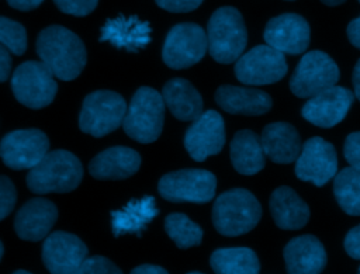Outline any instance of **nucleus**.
<instances>
[{
    "mask_svg": "<svg viewBox=\"0 0 360 274\" xmlns=\"http://www.w3.org/2000/svg\"><path fill=\"white\" fill-rule=\"evenodd\" d=\"M87 253L82 239L62 230L48 235L42 244V261L51 274H79Z\"/></svg>",
    "mask_w": 360,
    "mask_h": 274,
    "instance_id": "nucleus-14",
    "label": "nucleus"
},
{
    "mask_svg": "<svg viewBox=\"0 0 360 274\" xmlns=\"http://www.w3.org/2000/svg\"><path fill=\"white\" fill-rule=\"evenodd\" d=\"M357 274H360V267H359V271H357Z\"/></svg>",
    "mask_w": 360,
    "mask_h": 274,
    "instance_id": "nucleus-47",
    "label": "nucleus"
},
{
    "mask_svg": "<svg viewBox=\"0 0 360 274\" xmlns=\"http://www.w3.org/2000/svg\"><path fill=\"white\" fill-rule=\"evenodd\" d=\"M187 274H204V273H200V271H191V273H187Z\"/></svg>",
    "mask_w": 360,
    "mask_h": 274,
    "instance_id": "nucleus-46",
    "label": "nucleus"
},
{
    "mask_svg": "<svg viewBox=\"0 0 360 274\" xmlns=\"http://www.w3.org/2000/svg\"><path fill=\"white\" fill-rule=\"evenodd\" d=\"M215 274H259L260 261L249 247H224L212 252L210 257Z\"/></svg>",
    "mask_w": 360,
    "mask_h": 274,
    "instance_id": "nucleus-28",
    "label": "nucleus"
},
{
    "mask_svg": "<svg viewBox=\"0 0 360 274\" xmlns=\"http://www.w3.org/2000/svg\"><path fill=\"white\" fill-rule=\"evenodd\" d=\"M79 274H122V271L107 257L93 256L84 260Z\"/></svg>",
    "mask_w": 360,
    "mask_h": 274,
    "instance_id": "nucleus-32",
    "label": "nucleus"
},
{
    "mask_svg": "<svg viewBox=\"0 0 360 274\" xmlns=\"http://www.w3.org/2000/svg\"><path fill=\"white\" fill-rule=\"evenodd\" d=\"M323 4L329 6V7H335V6H339V4H343L346 0H321Z\"/></svg>",
    "mask_w": 360,
    "mask_h": 274,
    "instance_id": "nucleus-43",
    "label": "nucleus"
},
{
    "mask_svg": "<svg viewBox=\"0 0 360 274\" xmlns=\"http://www.w3.org/2000/svg\"><path fill=\"white\" fill-rule=\"evenodd\" d=\"M48 136L35 128L15 129L0 141V157L13 170H31L49 152Z\"/></svg>",
    "mask_w": 360,
    "mask_h": 274,
    "instance_id": "nucleus-12",
    "label": "nucleus"
},
{
    "mask_svg": "<svg viewBox=\"0 0 360 274\" xmlns=\"http://www.w3.org/2000/svg\"><path fill=\"white\" fill-rule=\"evenodd\" d=\"M13 274H32V273H28V271H25V270H17V271H14Z\"/></svg>",
    "mask_w": 360,
    "mask_h": 274,
    "instance_id": "nucleus-44",
    "label": "nucleus"
},
{
    "mask_svg": "<svg viewBox=\"0 0 360 274\" xmlns=\"http://www.w3.org/2000/svg\"><path fill=\"white\" fill-rule=\"evenodd\" d=\"M152 28L148 21L136 15H117L104 22L100 30V42H110L118 49L138 52L146 48L152 39Z\"/></svg>",
    "mask_w": 360,
    "mask_h": 274,
    "instance_id": "nucleus-18",
    "label": "nucleus"
},
{
    "mask_svg": "<svg viewBox=\"0 0 360 274\" xmlns=\"http://www.w3.org/2000/svg\"><path fill=\"white\" fill-rule=\"evenodd\" d=\"M156 4L172 13H188L201 6L204 0H155Z\"/></svg>",
    "mask_w": 360,
    "mask_h": 274,
    "instance_id": "nucleus-36",
    "label": "nucleus"
},
{
    "mask_svg": "<svg viewBox=\"0 0 360 274\" xmlns=\"http://www.w3.org/2000/svg\"><path fill=\"white\" fill-rule=\"evenodd\" d=\"M343 155L349 166L360 170V131L352 132L346 136L343 145Z\"/></svg>",
    "mask_w": 360,
    "mask_h": 274,
    "instance_id": "nucleus-35",
    "label": "nucleus"
},
{
    "mask_svg": "<svg viewBox=\"0 0 360 274\" xmlns=\"http://www.w3.org/2000/svg\"><path fill=\"white\" fill-rule=\"evenodd\" d=\"M262 218V205L245 188H232L219 194L212 205V223L224 236H240L250 232Z\"/></svg>",
    "mask_w": 360,
    "mask_h": 274,
    "instance_id": "nucleus-3",
    "label": "nucleus"
},
{
    "mask_svg": "<svg viewBox=\"0 0 360 274\" xmlns=\"http://www.w3.org/2000/svg\"><path fill=\"white\" fill-rule=\"evenodd\" d=\"M141 167V156L128 146H112L96 155L89 163V173L97 180H125Z\"/></svg>",
    "mask_w": 360,
    "mask_h": 274,
    "instance_id": "nucleus-21",
    "label": "nucleus"
},
{
    "mask_svg": "<svg viewBox=\"0 0 360 274\" xmlns=\"http://www.w3.org/2000/svg\"><path fill=\"white\" fill-rule=\"evenodd\" d=\"M35 48L41 62L59 80L76 79L86 66L87 53L83 41L62 25L44 28L37 38Z\"/></svg>",
    "mask_w": 360,
    "mask_h": 274,
    "instance_id": "nucleus-1",
    "label": "nucleus"
},
{
    "mask_svg": "<svg viewBox=\"0 0 360 274\" xmlns=\"http://www.w3.org/2000/svg\"><path fill=\"white\" fill-rule=\"evenodd\" d=\"M158 190L170 202L205 204L215 195L217 177L204 169H183L165 174Z\"/></svg>",
    "mask_w": 360,
    "mask_h": 274,
    "instance_id": "nucleus-9",
    "label": "nucleus"
},
{
    "mask_svg": "<svg viewBox=\"0 0 360 274\" xmlns=\"http://www.w3.org/2000/svg\"><path fill=\"white\" fill-rule=\"evenodd\" d=\"M340 77L336 62L322 51H309L300 59L290 79V90L300 98H309L332 86Z\"/></svg>",
    "mask_w": 360,
    "mask_h": 274,
    "instance_id": "nucleus-8",
    "label": "nucleus"
},
{
    "mask_svg": "<svg viewBox=\"0 0 360 274\" xmlns=\"http://www.w3.org/2000/svg\"><path fill=\"white\" fill-rule=\"evenodd\" d=\"M354 94L342 86H332L307 100L301 114L304 119L319 128H332L347 115Z\"/></svg>",
    "mask_w": 360,
    "mask_h": 274,
    "instance_id": "nucleus-17",
    "label": "nucleus"
},
{
    "mask_svg": "<svg viewBox=\"0 0 360 274\" xmlns=\"http://www.w3.org/2000/svg\"><path fill=\"white\" fill-rule=\"evenodd\" d=\"M333 194L347 215L360 216V170L349 166L336 173Z\"/></svg>",
    "mask_w": 360,
    "mask_h": 274,
    "instance_id": "nucleus-29",
    "label": "nucleus"
},
{
    "mask_svg": "<svg viewBox=\"0 0 360 274\" xmlns=\"http://www.w3.org/2000/svg\"><path fill=\"white\" fill-rule=\"evenodd\" d=\"M129 274H169L163 267L153 264H142L135 267Z\"/></svg>",
    "mask_w": 360,
    "mask_h": 274,
    "instance_id": "nucleus-41",
    "label": "nucleus"
},
{
    "mask_svg": "<svg viewBox=\"0 0 360 274\" xmlns=\"http://www.w3.org/2000/svg\"><path fill=\"white\" fill-rule=\"evenodd\" d=\"M3 253H4V247H3V243H1V240H0V260H1V257H3Z\"/></svg>",
    "mask_w": 360,
    "mask_h": 274,
    "instance_id": "nucleus-45",
    "label": "nucleus"
},
{
    "mask_svg": "<svg viewBox=\"0 0 360 274\" xmlns=\"http://www.w3.org/2000/svg\"><path fill=\"white\" fill-rule=\"evenodd\" d=\"M17 201V191L13 181L6 177L0 176V221L11 214Z\"/></svg>",
    "mask_w": 360,
    "mask_h": 274,
    "instance_id": "nucleus-33",
    "label": "nucleus"
},
{
    "mask_svg": "<svg viewBox=\"0 0 360 274\" xmlns=\"http://www.w3.org/2000/svg\"><path fill=\"white\" fill-rule=\"evenodd\" d=\"M208 52L218 63L236 62L248 44V30L239 10L231 6L215 10L207 27Z\"/></svg>",
    "mask_w": 360,
    "mask_h": 274,
    "instance_id": "nucleus-4",
    "label": "nucleus"
},
{
    "mask_svg": "<svg viewBox=\"0 0 360 274\" xmlns=\"http://www.w3.org/2000/svg\"><path fill=\"white\" fill-rule=\"evenodd\" d=\"M0 44L14 55H22L27 49L25 28L7 17L0 15Z\"/></svg>",
    "mask_w": 360,
    "mask_h": 274,
    "instance_id": "nucleus-31",
    "label": "nucleus"
},
{
    "mask_svg": "<svg viewBox=\"0 0 360 274\" xmlns=\"http://www.w3.org/2000/svg\"><path fill=\"white\" fill-rule=\"evenodd\" d=\"M266 157L277 164H290L297 160L302 142L298 131L288 122L267 124L260 135Z\"/></svg>",
    "mask_w": 360,
    "mask_h": 274,
    "instance_id": "nucleus-23",
    "label": "nucleus"
},
{
    "mask_svg": "<svg viewBox=\"0 0 360 274\" xmlns=\"http://www.w3.org/2000/svg\"><path fill=\"white\" fill-rule=\"evenodd\" d=\"M207 51L208 38L204 28L194 22H181L167 32L162 59L172 69H187L198 63Z\"/></svg>",
    "mask_w": 360,
    "mask_h": 274,
    "instance_id": "nucleus-10",
    "label": "nucleus"
},
{
    "mask_svg": "<svg viewBox=\"0 0 360 274\" xmlns=\"http://www.w3.org/2000/svg\"><path fill=\"white\" fill-rule=\"evenodd\" d=\"M269 208L274 223L284 230H298L309 221L307 202L287 185L277 187L271 193Z\"/></svg>",
    "mask_w": 360,
    "mask_h": 274,
    "instance_id": "nucleus-24",
    "label": "nucleus"
},
{
    "mask_svg": "<svg viewBox=\"0 0 360 274\" xmlns=\"http://www.w3.org/2000/svg\"><path fill=\"white\" fill-rule=\"evenodd\" d=\"M11 52L0 44V83L6 81L11 73Z\"/></svg>",
    "mask_w": 360,
    "mask_h": 274,
    "instance_id": "nucleus-38",
    "label": "nucleus"
},
{
    "mask_svg": "<svg viewBox=\"0 0 360 274\" xmlns=\"http://www.w3.org/2000/svg\"><path fill=\"white\" fill-rule=\"evenodd\" d=\"M343 246L352 259L360 260V223L346 233Z\"/></svg>",
    "mask_w": 360,
    "mask_h": 274,
    "instance_id": "nucleus-37",
    "label": "nucleus"
},
{
    "mask_svg": "<svg viewBox=\"0 0 360 274\" xmlns=\"http://www.w3.org/2000/svg\"><path fill=\"white\" fill-rule=\"evenodd\" d=\"M346 34H347L349 42H350L354 48L360 49V15L356 17V18H353V20L349 22V25H347V28H346Z\"/></svg>",
    "mask_w": 360,
    "mask_h": 274,
    "instance_id": "nucleus-39",
    "label": "nucleus"
},
{
    "mask_svg": "<svg viewBox=\"0 0 360 274\" xmlns=\"http://www.w3.org/2000/svg\"><path fill=\"white\" fill-rule=\"evenodd\" d=\"M266 44L284 55H300L307 51L311 42L308 21L295 13H284L270 18L264 27Z\"/></svg>",
    "mask_w": 360,
    "mask_h": 274,
    "instance_id": "nucleus-15",
    "label": "nucleus"
},
{
    "mask_svg": "<svg viewBox=\"0 0 360 274\" xmlns=\"http://www.w3.org/2000/svg\"><path fill=\"white\" fill-rule=\"evenodd\" d=\"M229 156L233 169L243 176L257 174L266 164V153L260 138L250 129H240L233 135Z\"/></svg>",
    "mask_w": 360,
    "mask_h": 274,
    "instance_id": "nucleus-27",
    "label": "nucleus"
},
{
    "mask_svg": "<svg viewBox=\"0 0 360 274\" xmlns=\"http://www.w3.org/2000/svg\"><path fill=\"white\" fill-rule=\"evenodd\" d=\"M58 219L55 204L46 198L27 201L15 214L14 230L22 240L38 242L45 239Z\"/></svg>",
    "mask_w": 360,
    "mask_h": 274,
    "instance_id": "nucleus-19",
    "label": "nucleus"
},
{
    "mask_svg": "<svg viewBox=\"0 0 360 274\" xmlns=\"http://www.w3.org/2000/svg\"><path fill=\"white\" fill-rule=\"evenodd\" d=\"M11 90L22 105L39 110L49 105L58 91L53 73L39 60H28L17 66L11 74Z\"/></svg>",
    "mask_w": 360,
    "mask_h": 274,
    "instance_id": "nucleus-7",
    "label": "nucleus"
},
{
    "mask_svg": "<svg viewBox=\"0 0 360 274\" xmlns=\"http://www.w3.org/2000/svg\"><path fill=\"white\" fill-rule=\"evenodd\" d=\"M44 0H7V3L15 8V10H21V11H30L37 8Z\"/></svg>",
    "mask_w": 360,
    "mask_h": 274,
    "instance_id": "nucleus-40",
    "label": "nucleus"
},
{
    "mask_svg": "<svg viewBox=\"0 0 360 274\" xmlns=\"http://www.w3.org/2000/svg\"><path fill=\"white\" fill-rule=\"evenodd\" d=\"M159 214L155 197L146 195L139 200H131L121 209L111 212V229L114 236L136 235L141 236L148 223Z\"/></svg>",
    "mask_w": 360,
    "mask_h": 274,
    "instance_id": "nucleus-25",
    "label": "nucleus"
},
{
    "mask_svg": "<svg viewBox=\"0 0 360 274\" xmlns=\"http://www.w3.org/2000/svg\"><path fill=\"white\" fill-rule=\"evenodd\" d=\"M285 1H294V0H285Z\"/></svg>",
    "mask_w": 360,
    "mask_h": 274,
    "instance_id": "nucleus-48",
    "label": "nucleus"
},
{
    "mask_svg": "<svg viewBox=\"0 0 360 274\" xmlns=\"http://www.w3.org/2000/svg\"><path fill=\"white\" fill-rule=\"evenodd\" d=\"M83 166L69 150L48 152L27 174V187L35 194L69 193L82 181Z\"/></svg>",
    "mask_w": 360,
    "mask_h": 274,
    "instance_id": "nucleus-2",
    "label": "nucleus"
},
{
    "mask_svg": "<svg viewBox=\"0 0 360 274\" xmlns=\"http://www.w3.org/2000/svg\"><path fill=\"white\" fill-rule=\"evenodd\" d=\"M165 230L179 249L198 246L202 240V229L187 215L180 212H173L166 216Z\"/></svg>",
    "mask_w": 360,
    "mask_h": 274,
    "instance_id": "nucleus-30",
    "label": "nucleus"
},
{
    "mask_svg": "<svg viewBox=\"0 0 360 274\" xmlns=\"http://www.w3.org/2000/svg\"><path fill=\"white\" fill-rule=\"evenodd\" d=\"M165 105L162 93L152 87H139L127 108L122 122L125 133L139 143L155 142L163 129Z\"/></svg>",
    "mask_w": 360,
    "mask_h": 274,
    "instance_id": "nucleus-5",
    "label": "nucleus"
},
{
    "mask_svg": "<svg viewBox=\"0 0 360 274\" xmlns=\"http://www.w3.org/2000/svg\"><path fill=\"white\" fill-rule=\"evenodd\" d=\"M124 97L111 90H97L83 100L79 126L82 132L103 138L122 125L127 114Z\"/></svg>",
    "mask_w": 360,
    "mask_h": 274,
    "instance_id": "nucleus-6",
    "label": "nucleus"
},
{
    "mask_svg": "<svg viewBox=\"0 0 360 274\" xmlns=\"http://www.w3.org/2000/svg\"><path fill=\"white\" fill-rule=\"evenodd\" d=\"M288 274H321L326 266V250L314 235L292 237L283 250Z\"/></svg>",
    "mask_w": 360,
    "mask_h": 274,
    "instance_id": "nucleus-20",
    "label": "nucleus"
},
{
    "mask_svg": "<svg viewBox=\"0 0 360 274\" xmlns=\"http://www.w3.org/2000/svg\"><path fill=\"white\" fill-rule=\"evenodd\" d=\"M217 104L229 114L236 115H263L273 105L271 97L259 89L224 84L215 91Z\"/></svg>",
    "mask_w": 360,
    "mask_h": 274,
    "instance_id": "nucleus-22",
    "label": "nucleus"
},
{
    "mask_svg": "<svg viewBox=\"0 0 360 274\" xmlns=\"http://www.w3.org/2000/svg\"><path fill=\"white\" fill-rule=\"evenodd\" d=\"M352 81H353V90H354L353 94H354V97L360 101V58H359V60H357L356 65H354Z\"/></svg>",
    "mask_w": 360,
    "mask_h": 274,
    "instance_id": "nucleus-42",
    "label": "nucleus"
},
{
    "mask_svg": "<svg viewBox=\"0 0 360 274\" xmlns=\"http://www.w3.org/2000/svg\"><path fill=\"white\" fill-rule=\"evenodd\" d=\"M225 145V122L219 112L204 111L188 126L184 135V148L195 162L218 155Z\"/></svg>",
    "mask_w": 360,
    "mask_h": 274,
    "instance_id": "nucleus-16",
    "label": "nucleus"
},
{
    "mask_svg": "<svg viewBox=\"0 0 360 274\" xmlns=\"http://www.w3.org/2000/svg\"><path fill=\"white\" fill-rule=\"evenodd\" d=\"M56 7L70 15L76 17H84L90 14L96 7L98 0H53Z\"/></svg>",
    "mask_w": 360,
    "mask_h": 274,
    "instance_id": "nucleus-34",
    "label": "nucleus"
},
{
    "mask_svg": "<svg viewBox=\"0 0 360 274\" xmlns=\"http://www.w3.org/2000/svg\"><path fill=\"white\" fill-rule=\"evenodd\" d=\"M295 176L316 187L325 185L338 173V155L335 146L321 136L307 139L295 160Z\"/></svg>",
    "mask_w": 360,
    "mask_h": 274,
    "instance_id": "nucleus-13",
    "label": "nucleus"
},
{
    "mask_svg": "<svg viewBox=\"0 0 360 274\" xmlns=\"http://www.w3.org/2000/svg\"><path fill=\"white\" fill-rule=\"evenodd\" d=\"M359 3H360V0H359Z\"/></svg>",
    "mask_w": 360,
    "mask_h": 274,
    "instance_id": "nucleus-49",
    "label": "nucleus"
},
{
    "mask_svg": "<svg viewBox=\"0 0 360 274\" xmlns=\"http://www.w3.org/2000/svg\"><path fill=\"white\" fill-rule=\"evenodd\" d=\"M162 97L170 112L180 121H194L204 112L201 94L186 79L174 77L166 81Z\"/></svg>",
    "mask_w": 360,
    "mask_h": 274,
    "instance_id": "nucleus-26",
    "label": "nucleus"
},
{
    "mask_svg": "<svg viewBox=\"0 0 360 274\" xmlns=\"http://www.w3.org/2000/svg\"><path fill=\"white\" fill-rule=\"evenodd\" d=\"M288 66L283 52L266 45H257L235 62L236 79L248 86L273 84L287 74Z\"/></svg>",
    "mask_w": 360,
    "mask_h": 274,
    "instance_id": "nucleus-11",
    "label": "nucleus"
}]
</instances>
